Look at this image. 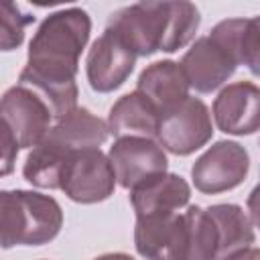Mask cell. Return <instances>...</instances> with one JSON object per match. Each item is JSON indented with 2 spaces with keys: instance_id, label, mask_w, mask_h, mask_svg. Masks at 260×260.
<instances>
[{
  "instance_id": "cell-1",
  "label": "cell",
  "mask_w": 260,
  "mask_h": 260,
  "mask_svg": "<svg viewBox=\"0 0 260 260\" xmlns=\"http://www.w3.org/2000/svg\"><path fill=\"white\" fill-rule=\"evenodd\" d=\"M89 32L91 18L83 8L73 6L51 12L28 43L24 71L53 81H75Z\"/></svg>"
},
{
  "instance_id": "cell-2",
  "label": "cell",
  "mask_w": 260,
  "mask_h": 260,
  "mask_svg": "<svg viewBox=\"0 0 260 260\" xmlns=\"http://www.w3.org/2000/svg\"><path fill=\"white\" fill-rule=\"evenodd\" d=\"M63 209L51 195L28 189L0 191V248L43 246L59 236Z\"/></svg>"
},
{
  "instance_id": "cell-3",
  "label": "cell",
  "mask_w": 260,
  "mask_h": 260,
  "mask_svg": "<svg viewBox=\"0 0 260 260\" xmlns=\"http://www.w3.org/2000/svg\"><path fill=\"white\" fill-rule=\"evenodd\" d=\"M169 22L167 2H136L110 14L112 28L136 57H150L162 51Z\"/></svg>"
},
{
  "instance_id": "cell-4",
  "label": "cell",
  "mask_w": 260,
  "mask_h": 260,
  "mask_svg": "<svg viewBox=\"0 0 260 260\" xmlns=\"http://www.w3.org/2000/svg\"><path fill=\"white\" fill-rule=\"evenodd\" d=\"M213 136L209 108L199 98H187L177 108L160 116L156 142L162 150L177 156H187L205 146Z\"/></svg>"
},
{
  "instance_id": "cell-5",
  "label": "cell",
  "mask_w": 260,
  "mask_h": 260,
  "mask_svg": "<svg viewBox=\"0 0 260 260\" xmlns=\"http://www.w3.org/2000/svg\"><path fill=\"white\" fill-rule=\"evenodd\" d=\"M59 189L75 203H100L114 195L116 175L100 148L77 150L67 158Z\"/></svg>"
},
{
  "instance_id": "cell-6",
  "label": "cell",
  "mask_w": 260,
  "mask_h": 260,
  "mask_svg": "<svg viewBox=\"0 0 260 260\" xmlns=\"http://www.w3.org/2000/svg\"><path fill=\"white\" fill-rule=\"evenodd\" d=\"M250 171L248 150L234 140H217L191 167V179L197 191L217 195L244 183Z\"/></svg>"
},
{
  "instance_id": "cell-7",
  "label": "cell",
  "mask_w": 260,
  "mask_h": 260,
  "mask_svg": "<svg viewBox=\"0 0 260 260\" xmlns=\"http://www.w3.org/2000/svg\"><path fill=\"white\" fill-rule=\"evenodd\" d=\"M134 51L112 30L104 28V32L91 43L87 59H85V73L89 87L98 93H110L124 85L136 65Z\"/></svg>"
},
{
  "instance_id": "cell-8",
  "label": "cell",
  "mask_w": 260,
  "mask_h": 260,
  "mask_svg": "<svg viewBox=\"0 0 260 260\" xmlns=\"http://www.w3.org/2000/svg\"><path fill=\"white\" fill-rule=\"evenodd\" d=\"M110 165L116 175V183L124 189H132L138 183L167 173V152L154 138L124 136L116 138L108 152Z\"/></svg>"
},
{
  "instance_id": "cell-9",
  "label": "cell",
  "mask_w": 260,
  "mask_h": 260,
  "mask_svg": "<svg viewBox=\"0 0 260 260\" xmlns=\"http://www.w3.org/2000/svg\"><path fill=\"white\" fill-rule=\"evenodd\" d=\"M0 120L8 126L20 148H32L49 132L53 116L30 89L16 83L0 98Z\"/></svg>"
},
{
  "instance_id": "cell-10",
  "label": "cell",
  "mask_w": 260,
  "mask_h": 260,
  "mask_svg": "<svg viewBox=\"0 0 260 260\" xmlns=\"http://www.w3.org/2000/svg\"><path fill=\"white\" fill-rule=\"evenodd\" d=\"M134 248L146 260H183L185 215L179 211L138 215Z\"/></svg>"
},
{
  "instance_id": "cell-11",
  "label": "cell",
  "mask_w": 260,
  "mask_h": 260,
  "mask_svg": "<svg viewBox=\"0 0 260 260\" xmlns=\"http://www.w3.org/2000/svg\"><path fill=\"white\" fill-rule=\"evenodd\" d=\"M213 120L225 134L248 136L260 126V89L254 81L225 85L213 100Z\"/></svg>"
},
{
  "instance_id": "cell-12",
  "label": "cell",
  "mask_w": 260,
  "mask_h": 260,
  "mask_svg": "<svg viewBox=\"0 0 260 260\" xmlns=\"http://www.w3.org/2000/svg\"><path fill=\"white\" fill-rule=\"evenodd\" d=\"M179 65L187 77L189 87L199 93L215 91L236 71V63L230 59V55L209 37H199L187 49Z\"/></svg>"
},
{
  "instance_id": "cell-13",
  "label": "cell",
  "mask_w": 260,
  "mask_h": 260,
  "mask_svg": "<svg viewBox=\"0 0 260 260\" xmlns=\"http://www.w3.org/2000/svg\"><path fill=\"white\" fill-rule=\"evenodd\" d=\"M189 199H191L189 183L175 173L154 175L130 189V205L136 217L150 213L181 211L183 207L189 205Z\"/></svg>"
},
{
  "instance_id": "cell-14",
  "label": "cell",
  "mask_w": 260,
  "mask_h": 260,
  "mask_svg": "<svg viewBox=\"0 0 260 260\" xmlns=\"http://www.w3.org/2000/svg\"><path fill=\"white\" fill-rule=\"evenodd\" d=\"M189 89L191 87L181 65L171 59L146 65L136 81V91H140L158 110L160 116L185 102L189 98Z\"/></svg>"
},
{
  "instance_id": "cell-15",
  "label": "cell",
  "mask_w": 260,
  "mask_h": 260,
  "mask_svg": "<svg viewBox=\"0 0 260 260\" xmlns=\"http://www.w3.org/2000/svg\"><path fill=\"white\" fill-rule=\"evenodd\" d=\"M108 124L100 116L91 114L87 108H75L65 118L57 120L49 132L45 134V140L55 144L67 154H73L77 150L87 148H100L108 140Z\"/></svg>"
},
{
  "instance_id": "cell-16",
  "label": "cell",
  "mask_w": 260,
  "mask_h": 260,
  "mask_svg": "<svg viewBox=\"0 0 260 260\" xmlns=\"http://www.w3.org/2000/svg\"><path fill=\"white\" fill-rule=\"evenodd\" d=\"M215 45H219L230 59L238 65H244L258 75L260 63V24L258 18H225L217 22L209 35Z\"/></svg>"
},
{
  "instance_id": "cell-17",
  "label": "cell",
  "mask_w": 260,
  "mask_h": 260,
  "mask_svg": "<svg viewBox=\"0 0 260 260\" xmlns=\"http://www.w3.org/2000/svg\"><path fill=\"white\" fill-rule=\"evenodd\" d=\"M158 122H160L158 110L136 89L122 95L110 108V114L106 120L108 132L114 138L140 136V138H154V140H156Z\"/></svg>"
},
{
  "instance_id": "cell-18",
  "label": "cell",
  "mask_w": 260,
  "mask_h": 260,
  "mask_svg": "<svg viewBox=\"0 0 260 260\" xmlns=\"http://www.w3.org/2000/svg\"><path fill=\"white\" fill-rule=\"evenodd\" d=\"M205 211L217 230V260H225L254 244V221L244 207L236 203H215L205 207Z\"/></svg>"
},
{
  "instance_id": "cell-19",
  "label": "cell",
  "mask_w": 260,
  "mask_h": 260,
  "mask_svg": "<svg viewBox=\"0 0 260 260\" xmlns=\"http://www.w3.org/2000/svg\"><path fill=\"white\" fill-rule=\"evenodd\" d=\"M69 156L71 154L63 152L61 148L43 138L37 146L30 148L22 167V175L30 185L39 189H59L63 169Z\"/></svg>"
},
{
  "instance_id": "cell-20",
  "label": "cell",
  "mask_w": 260,
  "mask_h": 260,
  "mask_svg": "<svg viewBox=\"0 0 260 260\" xmlns=\"http://www.w3.org/2000/svg\"><path fill=\"white\" fill-rule=\"evenodd\" d=\"M185 215L183 260H217V230L209 213L199 205H189Z\"/></svg>"
},
{
  "instance_id": "cell-21",
  "label": "cell",
  "mask_w": 260,
  "mask_h": 260,
  "mask_svg": "<svg viewBox=\"0 0 260 260\" xmlns=\"http://www.w3.org/2000/svg\"><path fill=\"white\" fill-rule=\"evenodd\" d=\"M169 6V22H167V35L162 53H175L189 45L201 24L199 8L193 2H167Z\"/></svg>"
},
{
  "instance_id": "cell-22",
  "label": "cell",
  "mask_w": 260,
  "mask_h": 260,
  "mask_svg": "<svg viewBox=\"0 0 260 260\" xmlns=\"http://www.w3.org/2000/svg\"><path fill=\"white\" fill-rule=\"evenodd\" d=\"M35 20L14 2L0 0V51H14L24 43V30Z\"/></svg>"
},
{
  "instance_id": "cell-23",
  "label": "cell",
  "mask_w": 260,
  "mask_h": 260,
  "mask_svg": "<svg viewBox=\"0 0 260 260\" xmlns=\"http://www.w3.org/2000/svg\"><path fill=\"white\" fill-rule=\"evenodd\" d=\"M18 142L8 130V126L0 120V177H6L14 171V162L18 156Z\"/></svg>"
},
{
  "instance_id": "cell-24",
  "label": "cell",
  "mask_w": 260,
  "mask_h": 260,
  "mask_svg": "<svg viewBox=\"0 0 260 260\" xmlns=\"http://www.w3.org/2000/svg\"><path fill=\"white\" fill-rule=\"evenodd\" d=\"M225 260H260V252H258V248L250 246V248H246V250H242V252L232 254V256L225 258Z\"/></svg>"
},
{
  "instance_id": "cell-25",
  "label": "cell",
  "mask_w": 260,
  "mask_h": 260,
  "mask_svg": "<svg viewBox=\"0 0 260 260\" xmlns=\"http://www.w3.org/2000/svg\"><path fill=\"white\" fill-rule=\"evenodd\" d=\"M93 260H134L130 254H124V252H108V254H102Z\"/></svg>"
}]
</instances>
